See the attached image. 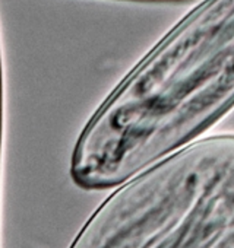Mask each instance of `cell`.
<instances>
[{
	"mask_svg": "<svg viewBox=\"0 0 234 248\" xmlns=\"http://www.w3.org/2000/svg\"><path fill=\"white\" fill-rule=\"evenodd\" d=\"M234 108V0H201L86 121L98 155L132 177L199 140Z\"/></svg>",
	"mask_w": 234,
	"mask_h": 248,
	"instance_id": "1",
	"label": "cell"
},
{
	"mask_svg": "<svg viewBox=\"0 0 234 248\" xmlns=\"http://www.w3.org/2000/svg\"><path fill=\"white\" fill-rule=\"evenodd\" d=\"M69 248H234V133L202 138L116 187Z\"/></svg>",
	"mask_w": 234,
	"mask_h": 248,
	"instance_id": "2",
	"label": "cell"
},
{
	"mask_svg": "<svg viewBox=\"0 0 234 248\" xmlns=\"http://www.w3.org/2000/svg\"><path fill=\"white\" fill-rule=\"evenodd\" d=\"M2 146H3V69L0 51V177H2Z\"/></svg>",
	"mask_w": 234,
	"mask_h": 248,
	"instance_id": "3",
	"label": "cell"
},
{
	"mask_svg": "<svg viewBox=\"0 0 234 248\" xmlns=\"http://www.w3.org/2000/svg\"><path fill=\"white\" fill-rule=\"evenodd\" d=\"M129 2H186V0H129Z\"/></svg>",
	"mask_w": 234,
	"mask_h": 248,
	"instance_id": "4",
	"label": "cell"
}]
</instances>
